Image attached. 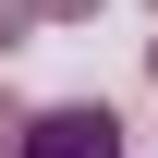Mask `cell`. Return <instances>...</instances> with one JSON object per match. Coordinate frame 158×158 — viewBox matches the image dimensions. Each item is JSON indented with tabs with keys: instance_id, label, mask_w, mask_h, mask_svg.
Returning a JSON list of instances; mask_svg holds the SVG:
<instances>
[{
	"instance_id": "obj_1",
	"label": "cell",
	"mask_w": 158,
	"mask_h": 158,
	"mask_svg": "<svg viewBox=\"0 0 158 158\" xmlns=\"http://www.w3.org/2000/svg\"><path fill=\"white\" fill-rule=\"evenodd\" d=\"M24 158H122V110H98V98H73V110H37Z\"/></svg>"
},
{
	"instance_id": "obj_2",
	"label": "cell",
	"mask_w": 158,
	"mask_h": 158,
	"mask_svg": "<svg viewBox=\"0 0 158 158\" xmlns=\"http://www.w3.org/2000/svg\"><path fill=\"white\" fill-rule=\"evenodd\" d=\"M24 134H37V110H24L12 85H0V146H24Z\"/></svg>"
},
{
	"instance_id": "obj_3",
	"label": "cell",
	"mask_w": 158,
	"mask_h": 158,
	"mask_svg": "<svg viewBox=\"0 0 158 158\" xmlns=\"http://www.w3.org/2000/svg\"><path fill=\"white\" fill-rule=\"evenodd\" d=\"M24 24H37V0H0V49H12V37H24Z\"/></svg>"
},
{
	"instance_id": "obj_4",
	"label": "cell",
	"mask_w": 158,
	"mask_h": 158,
	"mask_svg": "<svg viewBox=\"0 0 158 158\" xmlns=\"http://www.w3.org/2000/svg\"><path fill=\"white\" fill-rule=\"evenodd\" d=\"M37 12H49V24H98V0H37Z\"/></svg>"
},
{
	"instance_id": "obj_5",
	"label": "cell",
	"mask_w": 158,
	"mask_h": 158,
	"mask_svg": "<svg viewBox=\"0 0 158 158\" xmlns=\"http://www.w3.org/2000/svg\"><path fill=\"white\" fill-rule=\"evenodd\" d=\"M146 12H158V0H146Z\"/></svg>"
}]
</instances>
